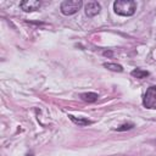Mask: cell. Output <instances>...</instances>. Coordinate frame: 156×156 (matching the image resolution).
Instances as JSON below:
<instances>
[{"instance_id":"obj_9","label":"cell","mask_w":156,"mask_h":156,"mask_svg":"<svg viewBox=\"0 0 156 156\" xmlns=\"http://www.w3.org/2000/svg\"><path fill=\"white\" fill-rule=\"evenodd\" d=\"M104 67L110 69V71H113V72H122L123 71V67L121 65H117V63H110V62H106L104 63Z\"/></svg>"},{"instance_id":"obj_7","label":"cell","mask_w":156,"mask_h":156,"mask_svg":"<svg viewBox=\"0 0 156 156\" xmlns=\"http://www.w3.org/2000/svg\"><path fill=\"white\" fill-rule=\"evenodd\" d=\"M98 98H99L98 94H96V93H91V91L80 94V99H82L83 101H87V102H95V101L98 100Z\"/></svg>"},{"instance_id":"obj_8","label":"cell","mask_w":156,"mask_h":156,"mask_svg":"<svg viewBox=\"0 0 156 156\" xmlns=\"http://www.w3.org/2000/svg\"><path fill=\"white\" fill-rule=\"evenodd\" d=\"M132 76L138 78V79H143V78H146L149 76V72L145 69H141V68H135L132 71Z\"/></svg>"},{"instance_id":"obj_2","label":"cell","mask_w":156,"mask_h":156,"mask_svg":"<svg viewBox=\"0 0 156 156\" xmlns=\"http://www.w3.org/2000/svg\"><path fill=\"white\" fill-rule=\"evenodd\" d=\"M83 2L82 0H66L63 2H61V12L65 15V16H71V15H74L76 12H78L82 7Z\"/></svg>"},{"instance_id":"obj_5","label":"cell","mask_w":156,"mask_h":156,"mask_svg":"<svg viewBox=\"0 0 156 156\" xmlns=\"http://www.w3.org/2000/svg\"><path fill=\"white\" fill-rule=\"evenodd\" d=\"M40 5H41V2L39 0H24L20 4L21 9L26 12H32V11L38 10L40 7Z\"/></svg>"},{"instance_id":"obj_6","label":"cell","mask_w":156,"mask_h":156,"mask_svg":"<svg viewBox=\"0 0 156 156\" xmlns=\"http://www.w3.org/2000/svg\"><path fill=\"white\" fill-rule=\"evenodd\" d=\"M68 117H69V119L73 122V123H76V124H78L79 127H85V126H89V124H91L93 122L91 121H89V119H87V118H83V117H74V116H72V115H68Z\"/></svg>"},{"instance_id":"obj_10","label":"cell","mask_w":156,"mask_h":156,"mask_svg":"<svg viewBox=\"0 0 156 156\" xmlns=\"http://www.w3.org/2000/svg\"><path fill=\"white\" fill-rule=\"evenodd\" d=\"M133 127H134V124H133V123H124V124H121L119 127H117V128H116V130H118V132L128 130V129H132Z\"/></svg>"},{"instance_id":"obj_12","label":"cell","mask_w":156,"mask_h":156,"mask_svg":"<svg viewBox=\"0 0 156 156\" xmlns=\"http://www.w3.org/2000/svg\"><path fill=\"white\" fill-rule=\"evenodd\" d=\"M26 156H33V155H32V154H30V155H29V154H27V155H26Z\"/></svg>"},{"instance_id":"obj_1","label":"cell","mask_w":156,"mask_h":156,"mask_svg":"<svg viewBox=\"0 0 156 156\" xmlns=\"http://www.w3.org/2000/svg\"><path fill=\"white\" fill-rule=\"evenodd\" d=\"M113 10L119 16H133L136 10V2L133 0H117L113 2Z\"/></svg>"},{"instance_id":"obj_11","label":"cell","mask_w":156,"mask_h":156,"mask_svg":"<svg viewBox=\"0 0 156 156\" xmlns=\"http://www.w3.org/2000/svg\"><path fill=\"white\" fill-rule=\"evenodd\" d=\"M111 54H112V52H111V51H105V52H104V55H105V56H107V55H108V56H110V55H111Z\"/></svg>"},{"instance_id":"obj_4","label":"cell","mask_w":156,"mask_h":156,"mask_svg":"<svg viewBox=\"0 0 156 156\" xmlns=\"http://www.w3.org/2000/svg\"><path fill=\"white\" fill-rule=\"evenodd\" d=\"M100 10H101V6L98 1H88L84 5V11L88 17H94V16L99 15Z\"/></svg>"},{"instance_id":"obj_3","label":"cell","mask_w":156,"mask_h":156,"mask_svg":"<svg viewBox=\"0 0 156 156\" xmlns=\"http://www.w3.org/2000/svg\"><path fill=\"white\" fill-rule=\"evenodd\" d=\"M143 104H144V106L147 107V108H154V107H155V105H156V87H155V85L150 87V88L146 90V93H145V95H144Z\"/></svg>"}]
</instances>
